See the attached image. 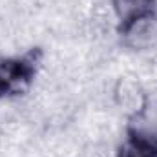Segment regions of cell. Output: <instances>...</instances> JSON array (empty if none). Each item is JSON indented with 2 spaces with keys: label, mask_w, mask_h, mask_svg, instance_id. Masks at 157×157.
<instances>
[{
  "label": "cell",
  "mask_w": 157,
  "mask_h": 157,
  "mask_svg": "<svg viewBox=\"0 0 157 157\" xmlns=\"http://www.w3.org/2000/svg\"><path fill=\"white\" fill-rule=\"evenodd\" d=\"M40 60V49H29L22 55L0 59V101L24 93L35 80Z\"/></svg>",
  "instance_id": "6da1fadb"
},
{
  "label": "cell",
  "mask_w": 157,
  "mask_h": 157,
  "mask_svg": "<svg viewBox=\"0 0 157 157\" xmlns=\"http://www.w3.org/2000/svg\"><path fill=\"white\" fill-rule=\"evenodd\" d=\"M119 157H157V126L135 117L126 130Z\"/></svg>",
  "instance_id": "7a4b0ae2"
},
{
  "label": "cell",
  "mask_w": 157,
  "mask_h": 157,
  "mask_svg": "<svg viewBox=\"0 0 157 157\" xmlns=\"http://www.w3.org/2000/svg\"><path fill=\"white\" fill-rule=\"evenodd\" d=\"M113 9L117 13L119 28H124L139 18L157 13L155 0H113Z\"/></svg>",
  "instance_id": "3957f363"
}]
</instances>
